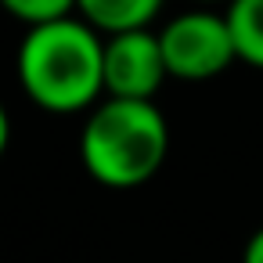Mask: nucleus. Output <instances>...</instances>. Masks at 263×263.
Masks as SVG:
<instances>
[{
	"label": "nucleus",
	"mask_w": 263,
	"mask_h": 263,
	"mask_svg": "<svg viewBox=\"0 0 263 263\" xmlns=\"http://www.w3.org/2000/svg\"><path fill=\"white\" fill-rule=\"evenodd\" d=\"M159 47L166 72L184 83H205L238 62L227 18L209 8H195L170 18L159 29Z\"/></svg>",
	"instance_id": "nucleus-3"
},
{
	"label": "nucleus",
	"mask_w": 263,
	"mask_h": 263,
	"mask_svg": "<svg viewBox=\"0 0 263 263\" xmlns=\"http://www.w3.org/2000/svg\"><path fill=\"white\" fill-rule=\"evenodd\" d=\"M241 263H263V227H256L241 249Z\"/></svg>",
	"instance_id": "nucleus-8"
},
{
	"label": "nucleus",
	"mask_w": 263,
	"mask_h": 263,
	"mask_svg": "<svg viewBox=\"0 0 263 263\" xmlns=\"http://www.w3.org/2000/svg\"><path fill=\"white\" fill-rule=\"evenodd\" d=\"M223 18H227L238 62L263 69V0H231Z\"/></svg>",
	"instance_id": "nucleus-6"
},
{
	"label": "nucleus",
	"mask_w": 263,
	"mask_h": 263,
	"mask_svg": "<svg viewBox=\"0 0 263 263\" xmlns=\"http://www.w3.org/2000/svg\"><path fill=\"white\" fill-rule=\"evenodd\" d=\"M170 155V123L155 101L105 98L87 112L80 159L87 173L116 191L148 184Z\"/></svg>",
	"instance_id": "nucleus-2"
},
{
	"label": "nucleus",
	"mask_w": 263,
	"mask_h": 263,
	"mask_svg": "<svg viewBox=\"0 0 263 263\" xmlns=\"http://www.w3.org/2000/svg\"><path fill=\"white\" fill-rule=\"evenodd\" d=\"M195 4H205L209 8V4H231V0H195Z\"/></svg>",
	"instance_id": "nucleus-10"
},
{
	"label": "nucleus",
	"mask_w": 263,
	"mask_h": 263,
	"mask_svg": "<svg viewBox=\"0 0 263 263\" xmlns=\"http://www.w3.org/2000/svg\"><path fill=\"white\" fill-rule=\"evenodd\" d=\"M8 141H11V116H8L4 101H0V159H4V152H8Z\"/></svg>",
	"instance_id": "nucleus-9"
},
{
	"label": "nucleus",
	"mask_w": 263,
	"mask_h": 263,
	"mask_svg": "<svg viewBox=\"0 0 263 263\" xmlns=\"http://www.w3.org/2000/svg\"><path fill=\"white\" fill-rule=\"evenodd\" d=\"M162 4L166 0H76V15L101 36H116L130 29H152Z\"/></svg>",
	"instance_id": "nucleus-5"
},
{
	"label": "nucleus",
	"mask_w": 263,
	"mask_h": 263,
	"mask_svg": "<svg viewBox=\"0 0 263 263\" xmlns=\"http://www.w3.org/2000/svg\"><path fill=\"white\" fill-rule=\"evenodd\" d=\"M0 8H4V15H11L15 22H22L26 29H36V26L72 18L76 15V0H0Z\"/></svg>",
	"instance_id": "nucleus-7"
},
{
	"label": "nucleus",
	"mask_w": 263,
	"mask_h": 263,
	"mask_svg": "<svg viewBox=\"0 0 263 263\" xmlns=\"http://www.w3.org/2000/svg\"><path fill=\"white\" fill-rule=\"evenodd\" d=\"M15 72L36 108L51 116L90 112L105 101V36L80 15L26 29Z\"/></svg>",
	"instance_id": "nucleus-1"
},
{
	"label": "nucleus",
	"mask_w": 263,
	"mask_h": 263,
	"mask_svg": "<svg viewBox=\"0 0 263 263\" xmlns=\"http://www.w3.org/2000/svg\"><path fill=\"white\" fill-rule=\"evenodd\" d=\"M166 76L170 72L155 29H130L105 36V98L155 101Z\"/></svg>",
	"instance_id": "nucleus-4"
}]
</instances>
